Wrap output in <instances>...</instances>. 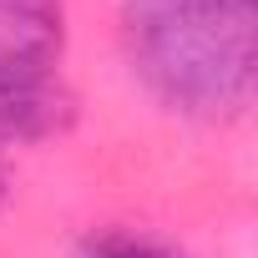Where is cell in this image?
I'll list each match as a JSON object with an SVG mask.
<instances>
[{"label":"cell","mask_w":258,"mask_h":258,"mask_svg":"<svg viewBox=\"0 0 258 258\" xmlns=\"http://www.w3.org/2000/svg\"><path fill=\"white\" fill-rule=\"evenodd\" d=\"M126 61L142 86L187 116H238L253 96V6L243 0H126Z\"/></svg>","instance_id":"cell-1"},{"label":"cell","mask_w":258,"mask_h":258,"mask_svg":"<svg viewBox=\"0 0 258 258\" xmlns=\"http://www.w3.org/2000/svg\"><path fill=\"white\" fill-rule=\"evenodd\" d=\"M76 121V91L56 71L0 66V142H46Z\"/></svg>","instance_id":"cell-2"},{"label":"cell","mask_w":258,"mask_h":258,"mask_svg":"<svg viewBox=\"0 0 258 258\" xmlns=\"http://www.w3.org/2000/svg\"><path fill=\"white\" fill-rule=\"evenodd\" d=\"M61 41V0H0V66L56 71Z\"/></svg>","instance_id":"cell-3"},{"label":"cell","mask_w":258,"mask_h":258,"mask_svg":"<svg viewBox=\"0 0 258 258\" xmlns=\"http://www.w3.org/2000/svg\"><path fill=\"white\" fill-rule=\"evenodd\" d=\"M81 258H182V253L147 243V238H132V233H91L81 243Z\"/></svg>","instance_id":"cell-4"},{"label":"cell","mask_w":258,"mask_h":258,"mask_svg":"<svg viewBox=\"0 0 258 258\" xmlns=\"http://www.w3.org/2000/svg\"><path fill=\"white\" fill-rule=\"evenodd\" d=\"M0 208H6V167H0Z\"/></svg>","instance_id":"cell-5"},{"label":"cell","mask_w":258,"mask_h":258,"mask_svg":"<svg viewBox=\"0 0 258 258\" xmlns=\"http://www.w3.org/2000/svg\"><path fill=\"white\" fill-rule=\"evenodd\" d=\"M243 6H253V0H243Z\"/></svg>","instance_id":"cell-6"}]
</instances>
